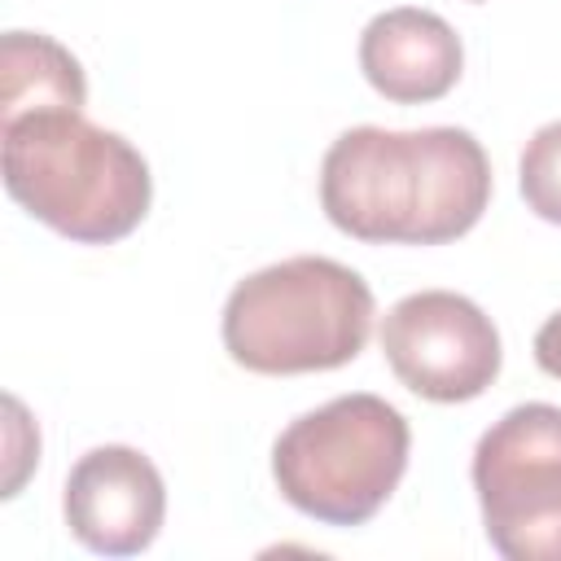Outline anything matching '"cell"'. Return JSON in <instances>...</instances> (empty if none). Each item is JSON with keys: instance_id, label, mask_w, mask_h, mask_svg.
I'll use <instances>...</instances> for the list:
<instances>
[{"instance_id": "cell-1", "label": "cell", "mask_w": 561, "mask_h": 561, "mask_svg": "<svg viewBox=\"0 0 561 561\" xmlns=\"http://www.w3.org/2000/svg\"><path fill=\"white\" fill-rule=\"evenodd\" d=\"M491 202V162L465 127H351L320 162V206L333 228L373 245H443Z\"/></svg>"}, {"instance_id": "cell-2", "label": "cell", "mask_w": 561, "mask_h": 561, "mask_svg": "<svg viewBox=\"0 0 561 561\" xmlns=\"http://www.w3.org/2000/svg\"><path fill=\"white\" fill-rule=\"evenodd\" d=\"M9 197L79 245L123 241L153 202L149 162L131 140L83 118V110H39L0 123Z\"/></svg>"}, {"instance_id": "cell-3", "label": "cell", "mask_w": 561, "mask_h": 561, "mask_svg": "<svg viewBox=\"0 0 561 561\" xmlns=\"http://www.w3.org/2000/svg\"><path fill=\"white\" fill-rule=\"evenodd\" d=\"M373 329L368 280L324 254L250 272L224 302V346L250 373H324L351 364Z\"/></svg>"}, {"instance_id": "cell-4", "label": "cell", "mask_w": 561, "mask_h": 561, "mask_svg": "<svg viewBox=\"0 0 561 561\" xmlns=\"http://www.w3.org/2000/svg\"><path fill=\"white\" fill-rule=\"evenodd\" d=\"M408 451L403 412L359 390L289 421L272 443V478L298 513L324 526H364L394 495Z\"/></svg>"}, {"instance_id": "cell-5", "label": "cell", "mask_w": 561, "mask_h": 561, "mask_svg": "<svg viewBox=\"0 0 561 561\" xmlns=\"http://www.w3.org/2000/svg\"><path fill=\"white\" fill-rule=\"evenodd\" d=\"M486 539L508 561H561V408H508L473 447Z\"/></svg>"}, {"instance_id": "cell-6", "label": "cell", "mask_w": 561, "mask_h": 561, "mask_svg": "<svg viewBox=\"0 0 561 561\" xmlns=\"http://www.w3.org/2000/svg\"><path fill=\"white\" fill-rule=\"evenodd\" d=\"M381 351L394 377L430 403L478 399L504 359L491 316L451 289L399 298L381 320Z\"/></svg>"}, {"instance_id": "cell-7", "label": "cell", "mask_w": 561, "mask_h": 561, "mask_svg": "<svg viewBox=\"0 0 561 561\" xmlns=\"http://www.w3.org/2000/svg\"><path fill=\"white\" fill-rule=\"evenodd\" d=\"M66 526L101 557L145 552L167 517V486L153 460L136 447L105 443L75 460L66 478Z\"/></svg>"}, {"instance_id": "cell-8", "label": "cell", "mask_w": 561, "mask_h": 561, "mask_svg": "<svg viewBox=\"0 0 561 561\" xmlns=\"http://www.w3.org/2000/svg\"><path fill=\"white\" fill-rule=\"evenodd\" d=\"M460 66H465V48L451 22L416 4L377 13L359 35L364 79L386 101H399V105L447 96L460 79Z\"/></svg>"}, {"instance_id": "cell-9", "label": "cell", "mask_w": 561, "mask_h": 561, "mask_svg": "<svg viewBox=\"0 0 561 561\" xmlns=\"http://www.w3.org/2000/svg\"><path fill=\"white\" fill-rule=\"evenodd\" d=\"M88 79L70 48L39 31H4L0 39V123L39 110H83Z\"/></svg>"}, {"instance_id": "cell-10", "label": "cell", "mask_w": 561, "mask_h": 561, "mask_svg": "<svg viewBox=\"0 0 561 561\" xmlns=\"http://www.w3.org/2000/svg\"><path fill=\"white\" fill-rule=\"evenodd\" d=\"M517 180H522L526 206L539 219L561 224V118L557 123H543L526 140L522 162H517Z\"/></svg>"}, {"instance_id": "cell-11", "label": "cell", "mask_w": 561, "mask_h": 561, "mask_svg": "<svg viewBox=\"0 0 561 561\" xmlns=\"http://www.w3.org/2000/svg\"><path fill=\"white\" fill-rule=\"evenodd\" d=\"M535 364H539L548 377L561 381V311L539 324V333H535Z\"/></svg>"}]
</instances>
